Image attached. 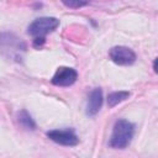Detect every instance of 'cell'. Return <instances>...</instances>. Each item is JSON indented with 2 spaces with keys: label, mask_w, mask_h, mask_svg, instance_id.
Returning <instances> with one entry per match:
<instances>
[{
  "label": "cell",
  "mask_w": 158,
  "mask_h": 158,
  "mask_svg": "<svg viewBox=\"0 0 158 158\" xmlns=\"http://www.w3.org/2000/svg\"><path fill=\"white\" fill-rule=\"evenodd\" d=\"M110 59L118 65H131L136 62V53L125 46L112 47L109 52Z\"/></svg>",
  "instance_id": "4"
},
{
  "label": "cell",
  "mask_w": 158,
  "mask_h": 158,
  "mask_svg": "<svg viewBox=\"0 0 158 158\" xmlns=\"http://www.w3.org/2000/svg\"><path fill=\"white\" fill-rule=\"evenodd\" d=\"M17 121L26 130H32V131L36 130V123H35L33 118L31 117V115L26 110H21L17 112Z\"/></svg>",
  "instance_id": "8"
},
{
  "label": "cell",
  "mask_w": 158,
  "mask_h": 158,
  "mask_svg": "<svg viewBox=\"0 0 158 158\" xmlns=\"http://www.w3.org/2000/svg\"><path fill=\"white\" fill-rule=\"evenodd\" d=\"M47 137L52 139L53 142L67 146V147H73L79 143V138L75 135L73 128H67V130H51L47 132Z\"/></svg>",
  "instance_id": "3"
},
{
  "label": "cell",
  "mask_w": 158,
  "mask_h": 158,
  "mask_svg": "<svg viewBox=\"0 0 158 158\" xmlns=\"http://www.w3.org/2000/svg\"><path fill=\"white\" fill-rule=\"evenodd\" d=\"M133 135H135V125L132 122L125 118L117 120L114 125L109 144L112 148H118V149L126 148L131 143Z\"/></svg>",
  "instance_id": "1"
},
{
  "label": "cell",
  "mask_w": 158,
  "mask_h": 158,
  "mask_svg": "<svg viewBox=\"0 0 158 158\" xmlns=\"http://www.w3.org/2000/svg\"><path fill=\"white\" fill-rule=\"evenodd\" d=\"M153 69H154V72H157V58L154 59V63H153Z\"/></svg>",
  "instance_id": "11"
},
{
  "label": "cell",
  "mask_w": 158,
  "mask_h": 158,
  "mask_svg": "<svg viewBox=\"0 0 158 158\" xmlns=\"http://www.w3.org/2000/svg\"><path fill=\"white\" fill-rule=\"evenodd\" d=\"M58 26H59V20L56 17H40L30 23L27 32L35 37H43L53 32Z\"/></svg>",
  "instance_id": "2"
},
{
  "label": "cell",
  "mask_w": 158,
  "mask_h": 158,
  "mask_svg": "<svg viewBox=\"0 0 158 158\" xmlns=\"http://www.w3.org/2000/svg\"><path fill=\"white\" fill-rule=\"evenodd\" d=\"M63 5H65L67 7H72V9H79V7L86 6L88 2L86 1H63Z\"/></svg>",
  "instance_id": "9"
},
{
  "label": "cell",
  "mask_w": 158,
  "mask_h": 158,
  "mask_svg": "<svg viewBox=\"0 0 158 158\" xmlns=\"http://www.w3.org/2000/svg\"><path fill=\"white\" fill-rule=\"evenodd\" d=\"M78 79V72L70 67H59L52 78V84L57 86H69Z\"/></svg>",
  "instance_id": "5"
},
{
  "label": "cell",
  "mask_w": 158,
  "mask_h": 158,
  "mask_svg": "<svg viewBox=\"0 0 158 158\" xmlns=\"http://www.w3.org/2000/svg\"><path fill=\"white\" fill-rule=\"evenodd\" d=\"M128 98H130V91L120 90V91L110 93L107 95V105H109V107H114V106L118 105L120 102L127 100Z\"/></svg>",
  "instance_id": "7"
},
{
  "label": "cell",
  "mask_w": 158,
  "mask_h": 158,
  "mask_svg": "<svg viewBox=\"0 0 158 158\" xmlns=\"http://www.w3.org/2000/svg\"><path fill=\"white\" fill-rule=\"evenodd\" d=\"M102 105V91L100 88H95L91 90L88 98V105H86V114L89 116H95Z\"/></svg>",
  "instance_id": "6"
},
{
  "label": "cell",
  "mask_w": 158,
  "mask_h": 158,
  "mask_svg": "<svg viewBox=\"0 0 158 158\" xmlns=\"http://www.w3.org/2000/svg\"><path fill=\"white\" fill-rule=\"evenodd\" d=\"M44 43V37H36V40H35V42H33V46L35 47H41L42 44Z\"/></svg>",
  "instance_id": "10"
}]
</instances>
